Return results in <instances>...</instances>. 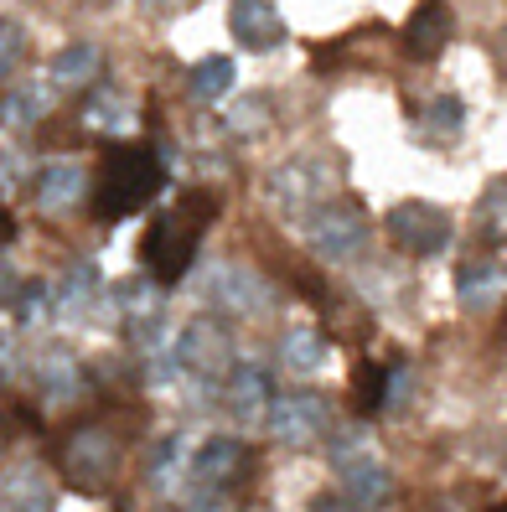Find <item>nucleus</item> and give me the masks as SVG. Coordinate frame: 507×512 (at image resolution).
Here are the masks:
<instances>
[{"label":"nucleus","mask_w":507,"mask_h":512,"mask_svg":"<svg viewBox=\"0 0 507 512\" xmlns=\"http://www.w3.org/2000/svg\"><path fill=\"white\" fill-rule=\"evenodd\" d=\"M213 213H218V197H213V192H202V187H187L182 197L166 207V213H156L151 228H145V238H140L145 280H156L161 290L182 285V280H187V269L197 264L202 233L213 228Z\"/></svg>","instance_id":"obj_1"},{"label":"nucleus","mask_w":507,"mask_h":512,"mask_svg":"<svg viewBox=\"0 0 507 512\" xmlns=\"http://www.w3.org/2000/svg\"><path fill=\"white\" fill-rule=\"evenodd\" d=\"M166 182L161 150L151 145H109L99 156V176H94V218L99 223H125L140 207H151L156 192Z\"/></svg>","instance_id":"obj_2"},{"label":"nucleus","mask_w":507,"mask_h":512,"mask_svg":"<svg viewBox=\"0 0 507 512\" xmlns=\"http://www.w3.org/2000/svg\"><path fill=\"white\" fill-rule=\"evenodd\" d=\"M57 466H63V481H68L73 492H83V497L109 492V481L119 471V440H114V430L78 425L63 440V450H57Z\"/></svg>","instance_id":"obj_3"},{"label":"nucleus","mask_w":507,"mask_h":512,"mask_svg":"<svg viewBox=\"0 0 507 512\" xmlns=\"http://www.w3.org/2000/svg\"><path fill=\"white\" fill-rule=\"evenodd\" d=\"M306 238H311V249L321 259H347L363 249V238H368V218H363V207L357 202H316L311 207V223H306Z\"/></svg>","instance_id":"obj_4"},{"label":"nucleus","mask_w":507,"mask_h":512,"mask_svg":"<svg viewBox=\"0 0 507 512\" xmlns=\"http://www.w3.org/2000/svg\"><path fill=\"white\" fill-rule=\"evenodd\" d=\"M383 223H389L394 244L414 259H430V254H440L445 244H451V218H445L435 202H399Z\"/></svg>","instance_id":"obj_5"},{"label":"nucleus","mask_w":507,"mask_h":512,"mask_svg":"<svg viewBox=\"0 0 507 512\" xmlns=\"http://www.w3.org/2000/svg\"><path fill=\"white\" fill-rule=\"evenodd\" d=\"M264 419H270V430L285 445H311L316 435L332 430V409H326V399L321 394H306V388H295V394H275Z\"/></svg>","instance_id":"obj_6"},{"label":"nucleus","mask_w":507,"mask_h":512,"mask_svg":"<svg viewBox=\"0 0 507 512\" xmlns=\"http://www.w3.org/2000/svg\"><path fill=\"white\" fill-rule=\"evenodd\" d=\"M176 363H182V373H192V378H207V383H218V378L228 373V363H233L228 331H223L218 321H207V316L187 321L182 342H176Z\"/></svg>","instance_id":"obj_7"},{"label":"nucleus","mask_w":507,"mask_h":512,"mask_svg":"<svg viewBox=\"0 0 507 512\" xmlns=\"http://www.w3.org/2000/svg\"><path fill=\"white\" fill-rule=\"evenodd\" d=\"M249 466H254L249 445L233 440V435H213V440H202V445L192 450V476L202 481V487H213V492L238 487V481L249 476Z\"/></svg>","instance_id":"obj_8"},{"label":"nucleus","mask_w":507,"mask_h":512,"mask_svg":"<svg viewBox=\"0 0 507 512\" xmlns=\"http://www.w3.org/2000/svg\"><path fill=\"white\" fill-rule=\"evenodd\" d=\"M228 32L249 52H275L285 42V16L275 0H228Z\"/></svg>","instance_id":"obj_9"},{"label":"nucleus","mask_w":507,"mask_h":512,"mask_svg":"<svg viewBox=\"0 0 507 512\" xmlns=\"http://www.w3.org/2000/svg\"><path fill=\"white\" fill-rule=\"evenodd\" d=\"M451 32H456L451 0H420L414 16L404 21V52L414 57V63H435V57L445 52V42H451Z\"/></svg>","instance_id":"obj_10"},{"label":"nucleus","mask_w":507,"mask_h":512,"mask_svg":"<svg viewBox=\"0 0 507 512\" xmlns=\"http://www.w3.org/2000/svg\"><path fill=\"white\" fill-rule=\"evenodd\" d=\"M342 492L357 512H373L394 497V471L383 466L373 450H357V456L342 461Z\"/></svg>","instance_id":"obj_11"},{"label":"nucleus","mask_w":507,"mask_h":512,"mask_svg":"<svg viewBox=\"0 0 507 512\" xmlns=\"http://www.w3.org/2000/svg\"><path fill=\"white\" fill-rule=\"evenodd\" d=\"M207 300L233 316H249V311H264L270 306V290H264V280L254 275V269L244 264H218L213 280H207Z\"/></svg>","instance_id":"obj_12"},{"label":"nucleus","mask_w":507,"mask_h":512,"mask_svg":"<svg viewBox=\"0 0 507 512\" xmlns=\"http://www.w3.org/2000/svg\"><path fill=\"white\" fill-rule=\"evenodd\" d=\"M326 192H332V171L321 161H295L275 176V197L285 207H295V213H311L316 202H326Z\"/></svg>","instance_id":"obj_13"},{"label":"nucleus","mask_w":507,"mask_h":512,"mask_svg":"<svg viewBox=\"0 0 507 512\" xmlns=\"http://www.w3.org/2000/svg\"><path fill=\"white\" fill-rule=\"evenodd\" d=\"M83 197V166L78 161H42V171L32 176V202L42 213H63Z\"/></svg>","instance_id":"obj_14"},{"label":"nucleus","mask_w":507,"mask_h":512,"mask_svg":"<svg viewBox=\"0 0 507 512\" xmlns=\"http://www.w3.org/2000/svg\"><path fill=\"white\" fill-rule=\"evenodd\" d=\"M270 399H275V388H270V373L264 368H238L228 378V414L238 425H259L270 414Z\"/></svg>","instance_id":"obj_15"},{"label":"nucleus","mask_w":507,"mask_h":512,"mask_svg":"<svg viewBox=\"0 0 507 512\" xmlns=\"http://www.w3.org/2000/svg\"><path fill=\"white\" fill-rule=\"evenodd\" d=\"M99 73H104V57H99L94 42H73V47H63V52L52 57V83H57V88H68V94L88 88Z\"/></svg>","instance_id":"obj_16"},{"label":"nucleus","mask_w":507,"mask_h":512,"mask_svg":"<svg viewBox=\"0 0 507 512\" xmlns=\"http://www.w3.org/2000/svg\"><path fill=\"white\" fill-rule=\"evenodd\" d=\"M0 507L6 512H52V492L37 466H16L6 481H0Z\"/></svg>","instance_id":"obj_17"},{"label":"nucleus","mask_w":507,"mask_h":512,"mask_svg":"<svg viewBox=\"0 0 507 512\" xmlns=\"http://www.w3.org/2000/svg\"><path fill=\"white\" fill-rule=\"evenodd\" d=\"M78 388H83V368L73 363L68 352H47L42 363H37V394L47 404H68Z\"/></svg>","instance_id":"obj_18"},{"label":"nucleus","mask_w":507,"mask_h":512,"mask_svg":"<svg viewBox=\"0 0 507 512\" xmlns=\"http://www.w3.org/2000/svg\"><path fill=\"white\" fill-rule=\"evenodd\" d=\"M280 357H285L290 373H321L326 357H332V342H326L316 326H295V331H285Z\"/></svg>","instance_id":"obj_19"},{"label":"nucleus","mask_w":507,"mask_h":512,"mask_svg":"<svg viewBox=\"0 0 507 512\" xmlns=\"http://www.w3.org/2000/svg\"><path fill=\"white\" fill-rule=\"evenodd\" d=\"M389 388H394V373L389 368L357 363V373H352V409L363 414V419L383 414V409H389Z\"/></svg>","instance_id":"obj_20"},{"label":"nucleus","mask_w":507,"mask_h":512,"mask_svg":"<svg viewBox=\"0 0 507 512\" xmlns=\"http://www.w3.org/2000/svg\"><path fill=\"white\" fill-rule=\"evenodd\" d=\"M47 88L42 83H21V88H11V94H0V125L6 130H32L37 119L47 114Z\"/></svg>","instance_id":"obj_21"},{"label":"nucleus","mask_w":507,"mask_h":512,"mask_svg":"<svg viewBox=\"0 0 507 512\" xmlns=\"http://www.w3.org/2000/svg\"><path fill=\"white\" fill-rule=\"evenodd\" d=\"M456 290H461L466 306H492V300L502 295V264L482 259V264H466V269H456Z\"/></svg>","instance_id":"obj_22"},{"label":"nucleus","mask_w":507,"mask_h":512,"mask_svg":"<svg viewBox=\"0 0 507 512\" xmlns=\"http://www.w3.org/2000/svg\"><path fill=\"white\" fill-rule=\"evenodd\" d=\"M233 57H202V63L192 68V99H202V104H218L228 88H233Z\"/></svg>","instance_id":"obj_23"},{"label":"nucleus","mask_w":507,"mask_h":512,"mask_svg":"<svg viewBox=\"0 0 507 512\" xmlns=\"http://www.w3.org/2000/svg\"><path fill=\"white\" fill-rule=\"evenodd\" d=\"M94 295H99V269H94V264H73V275L63 280V290H57L52 300H57L68 316H83L88 306H94Z\"/></svg>","instance_id":"obj_24"},{"label":"nucleus","mask_w":507,"mask_h":512,"mask_svg":"<svg viewBox=\"0 0 507 512\" xmlns=\"http://www.w3.org/2000/svg\"><path fill=\"white\" fill-rule=\"evenodd\" d=\"M83 119L88 125H99V130H125L130 125V109H125V99L119 94H94L83 104Z\"/></svg>","instance_id":"obj_25"},{"label":"nucleus","mask_w":507,"mask_h":512,"mask_svg":"<svg viewBox=\"0 0 507 512\" xmlns=\"http://www.w3.org/2000/svg\"><path fill=\"white\" fill-rule=\"evenodd\" d=\"M11 306H16V321H26V326H32L37 316H47V311H52V285H42V280L21 285V290L11 295Z\"/></svg>","instance_id":"obj_26"},{"label":"nucleus","mask_w":507,"mask_h":512,"mask_svg":"<svg viewBox=\"0 0 507 512\" xmlns=\"http://www.w3.org/2000/svg\"><path fill=\"white\" fill-rule=\"evenodd\" d=\"M21 57H26V37H21V26L0 16V83H11V73L21 68Z\"/></svg>","instance_id":"obj_27"},{"label":"nucleus","mask_w":507,"mask_h":512,"mask_svg":"<svg viewBox=\"0 0 507 512\" xmlns=\"http://www.w3.org/2000/svg\"><path fill=\"white\" fill-rule=\"evenodd\" d=\"M182 440H171V445H161L156 450V461H151V481H161V487H166V481H176V471H182Z\"/></svg>","instance_id":"obj_28"},{"label":"nucleus","mask_w":507,"mask_h":512,"mask_svg":"<svg viewBox=\"0 0 507 512\" xmlns=\"http://www.w3.org/2000/svg\"><path fill=\"white\" fill-rule=\"evenodd\" d=\"M430 119H435V130H461L466 109H461V99H456V94H445V99L430 109Z\"/></svg>","instance_id":"obj_29"},{"label":"nucleus","mask_w":507,"mask_h":512,"mask_svg":"<svg viewBox=\"0 0 507 512\" xmlns=\"http://www.w3.org/2000/svg\"><path fill=\"white\" fill-rule=\"evenodd\" d=\"M192 512H233V502H228V497H218L213 487H207V497H202V502H197Z\"/></svg>","instance_id":"obj_30"},{"label":"nucleus","mask_w":507,"mask_h":512,"mask_svg":"<svg viewBox=\"0 0 507 512\" xmlns=\"http://www.w3.org/2000/svg\"><path fill=\"white\" fill-rule=\"evenodd\" d=\"M11 295H16V280H11V269L0 264V306H11Z\"/></svg>","instance_id":"obj_31"},{"label":"nucleus","mask_w":507,"mask_h":512,"mask_svg":"<svg viewBox=\"0 0 507 512\" xmlns=\"http://www.w3.org/2000/svg\"><path fill=\"white\" fill-rule=\"evenodd\" d=\"M11 238H16V218L6 213V207H0V249H6V244H11Z\"/></svg>","instance_id":"obj_32"},{"label":"nucleus","mask_w":507,"mask_h":512,"mask_svg":"<svg viewBox=\"0 0 507 512\" xmlns=\"http://www.w3.org/2000/svg\"><path fill=\"white\" fill-rule=\"evenodd\" d=\"M140 6H145V11H182L187 0H140Z\"/></svg>","instance_id":"obj_33"},{"label":"nucleus","mask_w":507,"mask_h":512,"mask_svg":"<svg viewBox=\"0 0 507 512\" xmlns=\"http://www.w3.org/2000/svg\"><path fill=\"white\" fill-rule=\"evenodd\" d=\"M6 373H11V337H0V383H6Z\"/></svg>","instance_id":"obj_34"},{"label":"nucleus","mask_w":507,"mask_h":512,"mask_svg":"<svg viewBox=\"0 0 507 512\" xmlns=\"http://www.w3.org/2000/svg\"><path fill=\"white\" fill-rule=\"evenodd\" d=\"M316 512H347V502H342V497H321Z\"/></svg>","instance_id":"obj_35"},{"label":"nucleus","mask_w":507,"mask_h":512,"mask_svg":"<svg viewBox=\"0 0 507 512\" xmlns=\"http://www.w3.org/2000/svg\"><path fill=\"white\" fill-rule=\"evenodd\" d=\"M156 512H176V507H156Z\"/></svg>","instance_id":"obj_36"},{"label":"nucleus","mask_w":507,"mask_h":512,"mask_svg":"<svg viewBox=\"0 0 507 512\" xmlns=\"http://www.w3.org/2000/svg\"><path fill=\"white\" fill-rule=\"evenodd\" d=\"M487 512H507V507H487Z\"/></svg>","instance_id":"obj_37"},{"label":"nucleus","mask_w":507,"mask_h":512,"mask_svg":"<svg viewBox=\"0 0 507 512\" xmlns=\"http://www.w3.org/2000/svg\"><path fill=\"white\" fill-rule=\"evenodd\" d=\"M0 512H6V507H0Z\"/></svg>","instance_id":"obj_38"}]
</instances>
